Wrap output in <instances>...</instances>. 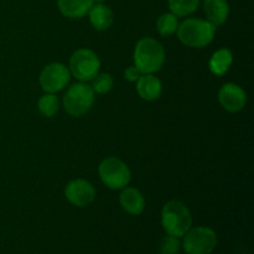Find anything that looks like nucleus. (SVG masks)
Returning a JSON list of instances; mask_svg holds the SVG:
<instances>
[{
	"label": "nucleus",
	"mask_w": 254,
	"mask_h": 254,
	"mask_svg": "<svg viewBox=\"0 0 254 254\" xmlns=\"http://www.w3.org/2000/svg\"><path fill=\"white\" fill-rule=\"evenodd\" d=\"M181 243L179 241V237L175 236H165L161 240L160 243V253L161 254H178L180 252Z\"/></svg>",
	"instance_id": "412c9836"
},
{
	"label": "nucleus",
	"mask_w": 254,
	"mask_h": 254,
	"mask_svg": "<svg viewBox=\"0 0 254 254\" xmlns=\"http://www.w3.org/2000/svg\"><path fill=\"white\" fill-rule=\"evenodd\" d=\"M232 62V52L228 49H220L212 55L210 62H208V67H210V71L213 74H216V76H222V74L227 73Z\"/></svg>",
	"instance_id": "dca6fc26"
},
{
	"label": "nucleus",
	"mask_w": 254,
	"mask_h": 254,
	"mask_svg": "<svg viewBox=\"0 0 254 254\" xmlns=\"http://www.w3.org/2000/svg\"><path fill=\"white\" fill-rule=\"evenodd\" d=\"M203 12L207 17V21H210L213 26H220L225 24L230 15V5L227 0H205Z\"/></svg>",
	"instance_id": "f8f14e48"
},
{
	"label": "nucleus",
	"mask_w": 254,
	"mask_h": 254,
	"mask_svg": "<svg viewBox=\"0 0 254 254\" xmlns=\"http://www.w3.org/2000/svg\"><path fill=\"white\" fill-rule=\"evenodd\" d=\"M183 237V247L188 254H210L217 245L216 232L205 226L190 228Z\"/></svg>",
	"instance_id": "0eeeda50"
},
{
	"label": "nucleus",
	"mask_w": 254,
	"mask_h": 254,
	"mask_svg": "<svg viewBox=\"0 0 254 254\" xmlns=\"http://www.w3.org/2000/svg\"><path fill=\"white\" fill-rule=\"evenodd\" d=\"M178 16L174 15L173 12H165L156 21V29H158L159 34L163 35V36L173 35L178 30Z\"/></svg>",
	"instance_id": "a211bd4d"
},
{
	"label": "nucleus",
	"mask_w": 254,
	"mask_h": 254,
	"mask_svg": "<svg viewBox=\"0 0 254 254\" xmlns=\"http://www.w3.org/2000/svg\"><path fill=\"white\" fill-rule=\"evenodd\" d=\"M39 111L44 117H54L59 111V99L54 93H47L39 99Z\"/></svg>",
	"instance_id": "6ab92c4d"
},
{
	"label": "nucleus",
	"mask_w": 254,
	"mask_h": 254,
	"mask_svg": "<svg viewBox=\"0 0 254 254\" xmlns=\"http://www.w3.org/2000/svg\"><path fill=\"white\" fill-rule=\"evenodd\" d=\"M103 1H106V0H93V2H96V4H103Z\"/></svg>",
	"instance_id": "5701e85b"
},
{
	"label": "nucleus",
	"mask_w": 254,
	"mask_h": 254,
	"mask_svg": "<svg viewBox=\"0 0 254 254\" xmlns=\"http://www.w3.org/2000/svg\"><path fill=\"white\" fill-rule=\"evenodd\" d=\"M161 225L168 235L183 237L192 225L190 210L181 201H169L161 211Z\"/></svg>",
	"instance_id": "7ed1b4c3"
},
{
	"label": "nucleus",
	"mask_w": 254,
	"mask_h": 254,
	"mask_svg": "<svg viewBox=\"0 0 254 254\" xmlns=\"http://www.w3.org/2000/svg\"><path fill=\"white\" fill-rule=\"evenodd\" d=\"M112 87H113V78H112V76L109 73H98L93 78L92 89H93L96 93H108L112 89Z\"/></svg>",
	"instance_id": "aec40b11"
},
{
	"label": "nucleus",
	"mask_w": 254,
	"mask_h": 254,
	"mask_svg": "<svg viewBox=\"0 0 254 254\" xmlns=\"http://www.w3.org/2000/svg\"><path fill=\"white\" fill-rule=\"evenodd\" d=\"M201 0H169V7L176 16H188L197 10Z\"/></svg>",
	"instance_id": "f3484780"
},
{
	"label": "nucleus",
	"mask_w": 254,
	"mask_h": 254,
	"mask_svg": "<svg viewBox=\"0 0 254 254\" xmlns=\"http://www.w3.org/2000/svg\"><path fill=\"white\" fill-rule=\"evenodd\" d=\"M178 37L184 45L193 49H202L212 42L216 26L202 19H186L178 26Z\"/></svg>",
	"instance_id": "f03ea898"
},
{
	"label": "nucleus",
	"mask_w": 254,
	"mask_h": 254,
	"mask_svg": "<svg viewBox=\"0 0 254 254\" xmlns=\"http://www.w3.org/2000/svg\"><path fill=\"white\" fill-rule=\"evenodd\" d=\"M89 14V21H91L92 26L97 30V31H104L108 30L113 24V11L109 6L104 4H93L91 10L88 11Z\"/></svg>",
	"instance_id": "2eb2a0df"
},
{
	"label": "nucleus",
	"mask_w": 254,
	"mask_h": 254,
	"mask_svg": "<svg viewBox=\"0 0 254 254\" xmlns=\"http://www.w3.org/2000/svg\"><path fill=\"white\" fill-rule=\"evenodd\" d=\"M140 76H141L140 71H139V69L136 68L135 66L128 67V68H127L126 71H124V77H126L127 81H129V82L138 81V78Z\"/></svg>",
	"instance_id": "4be33fe9"
},
{
	"label": "nucleus",
	"mask_w": 254,
	"mask_h": 254,
	"mask_svg": "<svg viewBox=\"0 0 254 254\" xmlns=\"http://www.w3.org/2000/svg\"><path fill=\"white\" fill-rule=\"evenodd\" d=\"M102 183L112 190H122L130 181V170L121 159L109 156L102 160L98 166Z\"/></svg>",
	"instance_id": "20e7f679"
},
{
	"label": "nucleus",
	"mask_w": 254,
	"mask_h": 254,
	"mask_svg": "<svg viewBox=\"0 0 254 254\" xmlns=\"http://www.w3.org/2000/svg\"><path fill=\"white\" fill-rule=\"evenodd\" d=\"M165 62V51L158 40L144 37L136 42L134 51V66L141 74L158 72Z\"/></svg>",
	"instance_id": "f257e3e1"
},
{
	"label": "nucleus",
	"mask_w": 254,
	"mask_h": 254,
	"mask_svg": "<svg viewBox=\"0 0 254 254\" xmlns=\"http://www.w3.org/2000/svg\"><path fill=\"white\" fill-rule=\"evenodd\" d=\"M94 91L86 83H76L67 89L64 97V108L69 116L81 117L92 108Z\"/></svg>",
	"instance_id": "39448f33"
},
{
	"label": "nucleus",
	"mask_w": 254,
	"mask_h": 254,
	"mask_svg": "<svg viewBox=\"0 0 254 254\" xmlns=\"http://www.w3.org/2000/svg\"><path fill=\"white\" fill-rule=\"evenodd\" d=\"M101 68V61L96 52L89 49H79L69 59V72L81 82L92 81Z\"/></svg>",
	"instance_id": "423d86ee"
},
{
	"label": "nucleus",
	"mask_w": 254,
	"mask_h": 254,
	"mask_svg": "<svg viewBox=\"0 0 254 254\" xmlns=\"http://www.w3.org/2000/svg\"><path fill=\"white\" fill-rule=\"evenodd\" d=\"M218 101L226 111L236 113L245 108L247 103V94L238 84L226 83L218 92Z\"/></svg>",
	"instance_id": "9d476101"
},
{
	"label": "nucleus",
	"mask_w": 254,
	"mask_h": 254,
	"mask_svg": "<svg viewBox=\"0 0 254 254\" xmlns=\"http://www.w3.org/2000/svg\"><path fill=\"white\" fill-rule=\"evenodd\" d=\"M66 198L77 207H86L93 202L96 197V190L91 183L83 179H76L68 183L64 189Z\"/></svg>",
	"instance_id": "1a4fd4ad"
},
{
	"label": "nucleus",
	"mask_w": 254,
	"mask_h": 254,
	"mask_svg": "<svg viewBox=\"0 0 254 254\" xmlns=\"http://www.w3.org/2000/svg\"><path fill=\"white\" fill-rule=\"evenodd\" d=\"M93 4V0H57V6L61 14L69 19H81L86 16Z\"/></svg>",
	"instance_id": "4468645a"
},
{
	"label": "nucleus",
	"mask_w": 254,
	"mask_h": 254,
	"mask_svg": "<svg viewBox=\"0 0 254 254\" xmlns=\"http://www.w3.org/2000/svg\"><path fill=\"white\" fill-rule=\"evenodd\" d=\"M136 92L145 101H155L163 92V84L153 73L141 74L136 81Z\"/></svg>",
	"instance_id": "9b49d317"
},
{
	"label": "nucleus",
	"mask_w": 254,
	"mask_h": 254,
	"mask_svg": "<svg viewBox=\"0 0 254 254\" xmlns=\"http://www.w3.org/2000/svg\"><path fill=\"white\" fill-rule=\"evenodd\" d=\"M71 78V72L64 64L54 62L40 73V84L46 93H56L64 89Z\"/></svg>",
	"instance_id": "6e6552de"
},
{
	"label": "nucleus",
	"mask_w": 254,
	"mask_h": 254,
	"mask_svg": "<svg viewBox=\"0 0 254 254\" xmlns=\"http://www.w3.org/2000/svg\"><path fill=\"white\" fill-rule=\"evenodd\" d=\"M119 202H121L123 210L129 215L138 216L145 208L144 196L141 195L140 191L134 188H124L121 193V197H119Z\"/></svg>",
	"instance_id": "ddd939ff"
}]
</instances>
